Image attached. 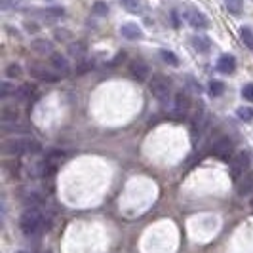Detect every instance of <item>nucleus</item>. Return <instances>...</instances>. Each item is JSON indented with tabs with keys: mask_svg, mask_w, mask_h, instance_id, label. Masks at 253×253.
<instances>
[{
	"mask_svg": "<svg viewBox=\"0 0 253 253\" xmlns=\"http://www.w3.org/2000/svg\"><path fill=\"white\" fill-rule=\"evenodd\" d=\"M149 89H151L152 97H156L160 103H168L171 97V84L168 78L160 75L152 76L151 82H149Z\"/></svg>",
	"mask_w": 253,
	"mask_h": 253,
	"instance_id": "3",
	"label": "nucleus"
},
{
	"mask_svg": "<svg viewBox=\"0 0 253 253\" xmlns=\"http://www.w3.org/2000/svg\"><path fill=\"white\" fill-rule=\"evenodd\" d=\"M250 206H252V210H253V198H252V202H250Z\"/></svg>",
	"mask_w": 253,
	"mask_h": 253,
	"instance_id": "33",
	"label": "nucleus"
},
{
	"mask_svg": "<svg viewBox=\"0 0 253 253\" xmlns=\"http://www.w3.org/2000/svg\"><path fill=\"white\" fill-rule=\"evenodd\" d=\"M42 151L40 143L33 137H12L2 143L4 154H37Z\"/></svg>",
	"mask_w": 253,
	"mask_h": 253,
	"instance_id": "2",
	"label": "nucleus"
},
{
	"mask_svg": "<svg viewBox=\"0 0 253 253\" xmlns=\"http://www.w3.org/2000/svg\"><path fill=\"white\" fill-rule=\"evenodd\" d=\"M225 6L232 15H240L244 10V0H225Z\"/></svg>",
	"mask_w": 253,
	"mask_h": 253,
	"instance_id": "19",
	"label": "nucleus"
},
{
	"mask_svg": "<svg viewBox=\"0 0 253 253\" xmlns=\"http://www.w3.org/2000/svg\"><path fill=\"white\" fill-rule=\"evenodd\" d=\"M50 67L59 76H67L69 73H71V65H69V61L65 59L61 53H55V51L50 55Z\"/></svg>",
	"mask_w": 253,
	"mask_h": 253,
	"instance_id": "9",
	"label": "nucleus"
},
{
	"mask_svg": "<svg viewBox=\"0 0 253 253\" xmlns=\"http://www.w3.org/2000/svg\"><path fill=\"white\" fill-rule=\"evenodd\" d=\"M19 109H15V105H2L0 109V124L2 127H10L19 124Z\"/></svg>",
	"mask_w": 253,
	"mask_h": 253,
	"instance_id": "6",
	"label": "nucleus"
},
{
	"mask_svg": "<svg viewBox=\"0 0 253 253\" xmlns=\"http://www.w3.org/2000/svg\"><path fill=\"white\" fill-rule=\"evenodd\" d=\"M31 95H33V88H31V86H21L19 89H15V97H17L19 101H29Z\"/></svg>",
	"mask_w": 253,
	"mask_h": 253,
	"instance_id": "21",
	"label": "nucleus"
},
{
	"mask_svg": "<svg viewBox=\"0 0 253 253\" xmlns=\"http://www.w3.org/2000/svg\"><path fill=\"white\" fill-rule=\"evenodd\" d=\"M223 91H225V84H223V82L213 80V82L210 84V95H211V97H219V95H223Z\"/></svg>",
	"mask_w": 253,
	"mask_h": 253,
	"instance_id": "23",
	"label": "nucleus"
},
{
	"mask_svg": "<svg viewBox=\"0 0 253 253\" xmlns=\"http://www.w3.org/2000/svg\"><path fill=\"white\" fill-rule=\"evenodd\" d=\"M185 17H187V21H189L194 29H206V27H208L206 15H204L200 10H196V8H189L187 13H185Z\"/></svg>",
	"mask_w": 253,
	"mask_h": 253,
	"instance_id": "10",
	"label": "nucleus"
},
{
	"mask_svg": "<svg viewBox=\"0 0 253 253\" xmlns=\"http://www.w3.org/2000/svg\"><path fill=\"white\" fill-rule=\"evenodd\" d=\"M236 116H238L240 120H244V122H250V120H253V111L250 107H240V109L236 111Z\"/></svg>",
	"mask_w": 253,
	"mask_h": 253,
	"instance_id": "25",
	"label": "nucleus"
},
{
	"mask_svg": "<svg viewBox=\"0 0 253 253\" xmlns=\"http://www.w3.org/2000/svg\"><path fill=\"white\" fill-rule=\"evenodd\" d=\"M234 69H236V59L232 57V55H221L219 59H217V71H221L223 75H230V73H234Z\"/></svg>",
	"mask_w": 253,
	"mask_h": 253,
	"instance_id": "12",
	"label": "nucleus"
},
{
	"mask_svg": "<svg viewBox=\"0 0 253 253\" xmlns=\"http://www.w3.org/2000/svg\"><path fill=\"white\" fill-rule=\"evenodd\" d=\"M242 97L248 99V101H253V84H246L242 88Z\"/></svg>",
	"mask_w": 253,
	"mask_h": 253,
	"instance_id": "31",
	"label": "nucleus"
},
{
	"mask_svg": "<svg viewBox=\"0 0 253 253\" xmlns=\"http://www.w3.org/2000/svg\"><path fill=\"white\" fill-rule=\"evenodd\" d=\"M129 75L137 80H145L147 75H149V65L145 63L143 59H135L129 63Z\"/></svg>",
	"mask_w": 253,
	"mask_h": 253,
	"instance_id": "11",
	"label": "nucleus"
},
{
	"mask_svg": "<svg viewBox=\"0 0 253 253\" xmlns=\"http://www.w3.org/2000/svg\"><path fill=\"white\" fill-rule=\"evenodd\" d=\"M120 33H122V37L127 38V40H137V38L143 37V33H141V27L135 25V23H126V25H122Z\"/></svg>",
	"mask_w": 253,
	"mask_h": 253,
	"instance_id": "13",
	"label": "nucleus"
},
{
	"mask_svg": "<svg viewBox=\"0 0 253 253\" xmlns=\"http://www.w3.org/2000/svg\"><path fill=\"white\" fill-rule=\"evenodd\" d=\"M122 4H124V8H126L127 12H131V13H139L141 12V2H139V0H122Z\"/></svg>",
	"mask_w": 253,
	"mask_h": 253,
	"instance_id": "24",
	"label": "nucleus"
},
{
	"mask_svg": "<svg viewBox=\"0 0 253 253\" xmlns=\"http://www.w3.org/2000/svg\"><path fill=\"white\" fill-rule=\"evenodd\" d=\"M19 75H21V67H19V65H15V63L8 65V69H6V76H8V78H17Z\"/></svg>",
	"mask_w": 253,
	"mask_h": 253,
	"instance_id": "30",
	"label": "nucleus"
},
{
	"mask_svg": "<svg viewBox=\"0 0 253 253\" xmlns=\"http://www.w3.org/2000/svg\"><path fill=\"white\" fill-rule=\"evenodd\" d=\"M93 13L99 15V17H103V15L109 13V6H107L105 2H95V4H93Z\"/></svg>",
	"mask_w": 253,
	"mask_h": 253,
	"instance_id": "29",
	"label": "nucleus"
},
{
	"mask_svg": "<svg viewBox=\"0 0 253 253\" xmlns=\"http://www.w3.org/2000/svg\"><path fill=\"white\" fill-rule=\"evenodd\" d=\"M46 227V217L40 211V208H27L19 217V228L25 236H35Z\"/></svg>",
	"mask_w": 253,
	"mask_h": 253,
	"instance_id": "1",
	"label": "nucleus"
},
{
	"mask_svg": "<svg viewBox=\"0 0 253 253\" xmlns=\"http://www.w3.org/2000/svg\"><path fill=\"white\" fill-rule=\"evenodd\" d=\"M25 0H0V6H2V10H13V8H17V6H21Z\"/></svg>",
	"mask_w": 253,
	"mask_h": 253,
	"instance_id": "28",
	"label": "nucleus"
},
{
	"mask_svg": "<svg viewBox=\"0 0 253 253\" xmlns=\"http://www.w3.org/2000/svg\"><path fill=\"white\" fill-rule=\"evenodd\" d=\"M23 202L27 204V208H38L44 202V196L38 190H27L25 196H23Z\"/></svg>",
	"mask_w": 253,
	"mask_h": 253,
	"instance_id": "14",
	"label": "nucleus"
},
{
	"mask_svg": "<svg viewBox=\"0 0 253 253\" xmlns=\"http://www.w3.org/2000/svg\"><path fill=\"white\" fill-rule=\"evenodd\" d=\"M91 69V61H88L86 57H82V59H78V65H76V73L78 75H84L86 71Z\"/></svg>",
	"mask_w": 253,
	"mask_h": 253,
	"instance_id": "27",
	"label": "nucleus"
},
{
	"mask_svg": "<svg viewBox=\"0 0 253 253\" xmlns=\"http://www.w3.org/2000/svg\"><path fill=\"white\" fill-rule=\"evenodd\" d=\"M190 111V99L185 91H179L173 97V105H171V114L173 118H185Z\"/></svg>",
	"mask_w": 253,
	"mask_h": 253,
	"instance_id": "5",
	"label": "nucleus"
},
{
	"mask_svg": "<svg viewBox=\"0 0 253 253\" xmlns=\"http://www.w3.org/2000/svg\"><path fill=\"white\" fill-rule=\"evenodd\" d=\"M190 42H192V48L198 51V53H206V51L210 50V38L192 37V38H190Z\"/></svg>",
	"mask_w": 253,
	"mask_h": 253,
	"instance_id": "17",
	"label": "nucleus"
},
{
	"mask_svg": "<svg viewBox=\"0 0 253 253\" xmlns=\"http://www.w3.org/2000/svg\"><path fill=\"white\" fill-rule=\"evenodd\" d=\"M160 55H162V59H164V63L171 65V67H177L179 65V57L173 53V51H168V50H162L160 51Z\"/></svg>",
	"mask_w": 253,
	"mask_h": 253,
	"instance_id": "22",
	"label": "nucleus"
},
{
	"mask_svg": "<svg viewBox=\"0 0 253 253\" xmlns=\"http://www.w3.org/2000/svg\"><path fill=\"white\" fill-rule=\"evenodd\" d=\"M248 168H250V156H248V152H238V154L232 156V160H230V169H232V175H234V177L244 175V173L248 171Z\"/></svg>",
	"mask_w": 253,
	"mask_h": 253,
	"instance_id": "7",
	"label": "nucleus"
},
{
	"mask_svg": "<svg viewBox=\"0 0 253 253\" xmlns=\"http://www.w3.org/2000/svg\"><path fill=\"white\" fill-rule=\"evenodd\" d=\"M44 160H48V162H50V164H53V166L61 164V162L65 160V152L53 149V151H50L48 154H46V158H44Z\"/></svg>",
	"mask_w": 253,
	"mask_h": 253,
	"instance_id": "20",
	"label": "nucleus"
},
{
	"mask_svg": "<svg viewBox=\"0 0 253 253\" xmlns=\"http://www.w3.org/2000/svg\"><path fill=\"white\" fill-rule=\"evenodd\" d=\"M29 73L35 76V78H38V80H46V82H55V80L61 78L51 67L48 69L46 65L42 63H31L29 65Z\"/></svg>",
	"mask_w": 253,
	"mask_h": 253,
	"instance_id": "4",
	"label": "nucleus"
},
{
	"mask_svg": "<svg viewBox=\"0 0 253 253\" xmlns=\"http://www.w3.org/2000/svg\"><path fill=\"white\" fill-rule=\"evenodd\" d=\"M187 84H189L190 88H192V91H196V93H200V84H196V82L192 80V76H189V78H187Z\"/></svg>",
	"mask_w": 253,
	"mask_h": 253,
	"instance_id": "32",
	"label": "nucleus"
},
{
	"mask_svg": "<svg viewBox=\"0 0 253 253\" xmlns=\"http://www.w3.org/2000/svg\"><path fill=\"white\" fill-rule=\"evenodd\" d=\"M232 141L228 139V137H219L215 139L213 143V147H211V152L215 154L217 158H221V160H228L230 156H232Z\"/></svg>",
	"mask_w": 253,
	"mask_h": 253,
	"instance_id": "8",
	"label": "nucleus"
},
{
	"mask_svg": "<svg viewBox=\"0 0 253 253\" xmlns=\"http://www.w3.org/2000/svg\"><path fill=\"white\" fill-rule=\"evenodd\" d=\"M240 38H242V42H244V46H246L248 50H253V31L250 29V27H242Z\"/></svg>",
	"mask_w": 253,
	"mask_h": 253,
	"instance_id": "18",
	"label": "nucleus"
},
{
	"mask_svg": "<svg viewBox=\"0 0 253 253\" xmlns=\"http://www.w3.org/2000/svg\"><path fill=\"white\" fill-rule=\"evenodd\" d=\"M33 50L37 51V53H40V55H46V53H53V46H51L50 40H42V38H38V40H35L33 42Z\"/></svg>",
	"mask_w": 253,
	"mask_h": 253,
	"instance_id": "16",
	"label": "nucleus"
},
{
	"mask_svg": "<svg viewBox=\"0 0 253 253\" xmlns=\"http://www.w3.org/2000/svg\"><path fill=\"white\" fill-rule=\"evenodd\" d=\"M236 190H238V194H242V196H246V194L253 192V173H246V175L238 181Z\"/></svg>",
	"mask_w": 253,
	"mask_h": 253,
	"instance_id": "15",
	"label": "nucleus"
},
{
	"mask_svg": "<svg viewBox=\"0 0 253 253\" xmlns=\"http://www.w3.org/2000/svg\"><path fill=\"white\" fill-rule=\"evenodd\" d=\"M0 95L2 97H8V95H15V86H12L8 80H4L0 84Z\"/></svg>",
	"mask_w": 253,
	"mask_h": 253,
	"instance_id": "26",
	"label": "nucleus"
}]
</instances>
